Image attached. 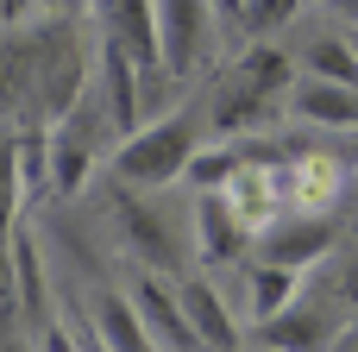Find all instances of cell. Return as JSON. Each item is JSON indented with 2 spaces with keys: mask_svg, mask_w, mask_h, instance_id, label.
Returning <instances> with one entry per match:
<instances>
[{
  "mask_svg": "<svg viewBox=\"0 0 358 352\" xmlns=\"http://www.w3.org/2000/svg\"><path fill=\"white\" fill-rule=\"evenodd\" d=\"M94 340L107 352H157V340H151V328H145L132 296H101L94 302Z\"/></svg>",
  "mask_w": 358,
  "mask_h": 352,
  "instance_id": "cell-14",
  "label": "cell"
},
{
  "mask_svg": "<svg viewBox=\"0 0 358 352\" xmlns=\"http://www.w3.org/2000/svg\"><path fill=\"white\" fill-rule=\"evenodd\" d=\"M94 145H82L76 132H63V126H50V176H57V195H76L88 176H94Z\"/></svg>",
  "mask_w": 358,
  "mask_h": 352,
  "instance_id": "cell-17",
  "label": "cell"
},
{
  "mask_svg": "<svg viewBox=\"0 0 358 352\" xmlns=\"http://www.w3.org/2000/svg\"><path fill=\"white\" fill-rule=\"evenodd\" d=\"M182 290V309H189V328L201 334V346L208 352H239V309L227 302V290H220V277L208 271V277H182L176 283Z\"/></svg>",
  "mask_w": 358,
  "mask_h": 352,
  "instance_id": "cell-11",
  "label": "cell"
},
{
  "mask_svg": "<svg viewBox=\"0 0 358 352\" xmlns=\"http://www.w3.org/2000/svg\"><path fill=\"white\" fill-rule=\"evenodd\" d=\"M113 220H120L126 246L145 258V271H157V277L182 271V233L164 220V202H151V189H132L113 176Z\"/></svg>",
  "mask_w": 358,
  "mask_h": 352,
  "instance_id": "cell-4",
  "label": "cell"
},
{
  "mask_svg": "<svg viewBox=\"0 0 358 352\" xmlns=\"http://www.w3.org/2000/svg\"><path fill=\"white\" fill-rule=\"evenodd\" d=\"M289 113L308 120V126L358 132V88H346V82H321V76H302L296 94H289Z\"/></svg>",
  "mask_w": 358,
  "mask_h": 352,
  "instance_id": "cell-13",
  "label": "cell"
},
{
  "mask_svg": "<svg viewBox=\"0 0 358 352\" xmlns=\"http://www.w3.org/2000/svg\"><path fill=\"white\" fill-rule=\"evenodd\" d=\"M296 296H302V271L252 258V265H245V283H239V302H233V309H239L252 328H264V321H277V315H283Z\"/></svg>",
  "mask_w": 358,
  "mask_h": 352,
  "instance_id": "cell-12",
  "label": "cell"
},
{
  "mask_svg": "<svg viewBox=\"0 0 358 352\" xmlns=\"http://www.w3.org/2000/svg\"><path fill=\"white\" fill-rule=\"evenodd\" d=\"M296 6H302V0H245V6H239V38H245V44L277 38V31L296 19Z\"/></svg>",
  "mask_w": 358,
  "mask_h": 352,
  "instance_id": "cell-18",
  "label": "cell"
},
{
  "mask_svg": "<svg viewBox=\"0 0 358 352\" xmlns=\"http://www.w3.org/2000/svg\"><path fill=\"white\" fill-rule=\"evenodd\" d=\"M201 132H208V113L201 107H176L164 120H145L138 132H126L113 145V176L132 183V189H170L176 176H189L195 151H201Z\"/></svg>",
  "mask_w": 358,
  "mask_h": 352,
  "instance_id": "cell-2",
  "label": "cell"
},
{
  "mask_svg": "<svg viewBox=\"0 0 358 352\" xmlns=\"http://www.w3.org/2000/svg\"><path fill=\"white\" fill-rule=\"evenodd\" d=\"M220 13L214 0H157V38H164V69L170 76H201L220 50Z\"/></svg>",
  "mask_w": 358,
  "mask_h": 352,
  "instance_id": "cell-3",
  "label": "cell"
},
{
  "mask_svg": "<svg viewBox=\"0 0 358 352\" xmlns=\"http://www.w3.org/2000/svg\"><path fill=\"white\" fill-rule=\"evenodd\" d=\"M13 277H19V315H25V321H44L50 290H44V252H38L31 220H19V227H13Z\"/></svg>",
  "mask_w": 358,
  "mask_h": 352,
  "instance_id": "cell-15",
  "label": "cell"
},
{
  "mask_svg": "<svg viewBox=\"0 0 358 352\" xmlns=\"http://www.w3.org/2000/svg\"><path fill=\"white\" fill-rule=\"evenodd\" d=\"M289 94H296V63H289L283 44L264 38V44H245V50L220 69V82H214L208 101H201V113H208V132L245 139V132L277 126V113L289 107Z\"/></svg>",
  "mask_w": 358,
  "mask_h": 352,
  "instance_id": "cell-1",
  "label": "cell"
},
{
  "mask_svg": "<svg viewBox=\"0 0 358 352\" xmlns=\"http://www.w3.org/2000/svg\"><path fill=\"white\" fill-rule=\"evenodd\" d=\"M132 302H138V315H145V328H151L157 352H208V346H201V334L189 328L182 290H170V277L145 271V277L132 283Z\"/></svg>",
  "mask_w": 358,
  "mask_h": 352,
  "instance_id": "cell-9",
  "label": "cell"
},
{
  "mask_svg": "<svg viewBox=\"0 0 358 352\" xmlns=\"http://www.w3.org/2000/svg\"><path fill=\"white\" fill-rule=\"evenodd\" d=\"M321 6H334V13H340V19L358 31V0H321Z\"/></svg>",
  "mask_w": 358,
  "mask_h": 352,
  "instance_id": "cell-21",
  "label": "cell"
},
{
  "mask_svg": "<svg viewBox=\"0 0 358 352\" xmlns=\"http://www.w3.org/2000/svg\"><path fill=\"white\" fill-rule=\"evenodd\" d=\"M189 252L220 277L227 265H245V258L258 252V239L239 227V214L227 208V195L208 189V195H189Z\"/></svg>",
  "mask_w": 358,
  "mask_h": 352,
  "instance_id": "cell-5",
  "label": "cell"
},
{
  "mask_svg": "<svg viewBox=\"0 0 358 352\" xmlns=\"http://www.w3.org/2000/svg\"><path fill=\"white\" fill-rule=\"evenodd\" d=\"M352 44H358V31H352Z\"/></svg>",
  "mask_w": 358,
  "mask_h": 352,
  "instance_id": "cell-22",
  "label": "cell"
},
{
  "mask_svg": "<svg viewBox=\"0 0 358 352\" xmlns=\"http://www.w3.org/2000/svg\"><path fill=\"white\" fill-rule=\"evenodd\" d=\"M239 6H245V0H214V13H220V25H227L233 38H239Z\"/></svg>",
  "mask_w": 358,
  "mask_h": 352,
  "instance_id": "cell-20",
  "label": "cell"
},
{
  "mask_svg": "<svg viewBox=\"0 0 358 352\" xmlns=\"http://www.w3.org/2000/svg\"><path fill=\"white\" fill-rule=\"evenodd\" d=\"M302 69L321 76V82H346V88H358V44H352V31H346V38H334V31L308 38V44H302Z\"/></svg>",
  "mask_w": 358,
  "mask_h": 352,
  "instance_id": "cell-16",
  "label": "cell"
},
{
  "mask_svg": "<svg viewBox=\"0 0 358 352\" xmlns=\"http://www.w3.org/2000/svg\"><path fill=\"white\" fill-rule=\"evenodd\" d=\"M283 176V208L289 214H334L340 208V189H346V164L340 151H296L277 164Z\"/></svg>",
  "mask_w": 358,
  "mask_h": 352,
  "instance_id": "cell-7",
  "label": "cell"
},
{
  "mask_svg": "<svg viewBox=\"0 0 358 352\" xmlns=\"http://www.w3.org/2000/svg\"><path fill=\"white\" fill-rule=\"evenodd\" d=\"M220 195H227V208L239 214V227H245L252 239H264V233L289 214V208H283V176H277V164H264V157H239Z\"/></svg>",
  "mask_w": 358,
  "mask_h": 352,
  "instance_id": "cell-8",
  "label": "cell"
},
{
  "mask_svg": "<svg viewBox=\"0 0 358 352\" xmlns=\"http://www.w3.org/2000/svg\"><path fill=\"white\" fill-rule=\"evenodd\" d=\"M334 239H340V220H334V214H283V220L258 239L252 258H264V265H289V271L308 277L315 265L334 258Z\"/></svg>",
  "mask_w": 358,
  "mask_h": 352,
  "instance_id": "cell-6",
  "label": "cell"
},
{
  "mask_svg": "<svg viewBox=\"0 0 358 352\" xmlns=\"http://www.w3.org/2000/svg\"><path fill=\"white\" fill-rule=\"evenodd\" d=\"M25 13H31V0H0V38H6V31H19V25H25Z\"/></svg>",
  "mask_w": 358,
  "mask_h": 352,
  "instance_id": "cell-19",
  "label": "cell"
},
{
  "mask_svg": "<svg viewBox=\"0 0 358 352\" xmlns=\"http://www.w3.org/2000/svg\"><path fill=\"white\" fill-rule=\"evenodd\" d=\"M101 38H107V44H120L138 69H164L157 0H101Z\"/></svg>",
  "mask_w": 358,
  "mask_h": 352,
  "instance_id": "cell-10",
  "label": "cell"
}]
</instances>
